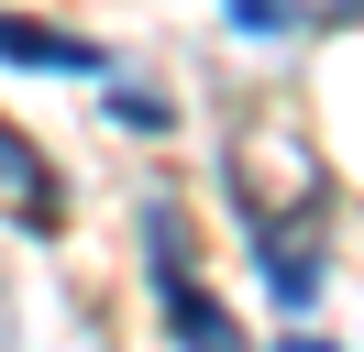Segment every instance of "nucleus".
I'll list each match as a JSON object with an SVG mask.
<instances>
[{"label": "nucleus", "instance_id": "6", "mask_svg": "<svg viewBox=\"0 0 364 352\" xmlns=\"http://www.w3.org/2000/svg\"><path fill=\"white\" fill-rule=\"evenodd\" d=\"M221 22H243V33H298V0H221Z\"/></svg>", "mask_w": 364, "mask_h": 352}, {"label": "nucleus", "instance_id": "2", "mask_svg": "<svg viewBox=\"0 0 364 352\" xmlns=\"http://www.w3.org/2000/svg\"><path fill=\"white\" fill-rule=\"evenodd\" d=\"M320 198H331V187L309 176V187H298V209H265V198L232 176V220H243L254 275H265V297H276V308H309V297H320V275H331V264H320Z\"/></svg>", "mask_w": 364, "mask_h": 352}, {"label": "nucleus", "instance_id": "3", "mask_svg": "<svg viewBox=\"0 0 364 352\" xmlns=\"http://www.w3.org/2000/svg\"><path fill=\"white\" fill-rule=\"evenodd\" d=\"M0 220H11V231H33V242L67 231V187H55V165H45L11 121H0Z\"/></svg>", "mask_w": 364, "mask_h": 352}, {"label": "nucleus", "instance_id": "7", "mask_svg": "<svg viewBox=\"0 0 364 352\" xmlns=\"http://www.w3.org/2000/svg\"><path fill=\"white\" fill-rule=\"evenodd\" d=\"M276 352H331V341H320V330H298V341H276Z\"/></svg>", "mask_w": 364, "mask_h": 352}, {"label": "nucleus", "instance_id": "1", "mask_svg": "<svg viewBox=\"0 0 364 352\" xmlns=\"http://www.w3.org/2000/svg\"><path fill=\"white\" fill-rule=\"evenodd\" d=\"M144 297H155V330H166L177 352H254L243 319L199 286V253H188L177 198H155V209H144Z\"/></svg>", "mask_w": 364, "mask_h": 352}, {"label": "nucleus", "instance_id": "8", "mask_svg": "<svg viewBox=\"0 0 364 352\" xmlns=\"http://www.w3.org/2000/svg\"><path fill=\"white\" fill-rule=\"evenodd\" d=\"M353 11H364V0H353Z\"/></svg>", "mask_w": 364, "mask_h": 352}, {"label": "nucleus", "instance_id": "4", "mask_svg": "<svg viewBox=\"0 0 364 352\" xmlns=\"http://www.w3.org/2000/svg\"><path fill=\"white\" fill-rule=\"evenodd\" d=\"M0 66H33V77H111V55H100L89 33H67V22H23V11H0Z\"/></svg>", "mask_w": 364, "mask_h": 352}, {"label": "nucleus", "instance_id": "5", "mask_svg": "<svg viewBox=\"0 0 364 352\" xmlns=\"http://www.w3.org/2000/svg\"><path fill=\"white\" fill-rule=\"evenodd\" d=\"M111 121H122V132H166V121H177V110H166L155 88H133V77H111Z\"/></svg>", "mask_w": 364, "mask_h": 352}]
</instances>
